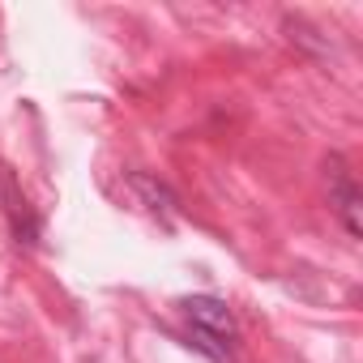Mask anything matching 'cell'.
<instances>
[{
    "mask_svg": "<svg viewBox=\"0 0 363 363\" xmlns=\"http://www.w3.org/2000/svg\"><path fill=\"white\" fill-rule=\"evenodd\" d=\"M179 312L189 320L184 337L193 350H201L214 363H231V350L240 342V320L218 295H189V299H179Z\"/></svg>",
    "mask_w": 363,
    "mask_h": 363,
    "instance_id": "6da1fadb",
    "label": "cell"
},
{
    "mask_svg": "<svg viewBox=\"0 0 363 363\" xmlns=\"http://www.w3.org/2000/svg\"><path fill=\"white\" fill-rule=\"evenodd\" d=\"M325 179H329V210H333V218L342 223V231L350 240H359L363 235V193H359L354 171L346 167L342 154L325 158Z\"/></svg>",
    "mask_w": 363,
    "mask_h": 363,
    "instance_id": "7a4b0ae2",
    "label": "cell"
},
{
    "mask_svg": "<svg viewBox=\"0 0 363 363\" xmlns=\"http://www.w3.org/2000/svg\"><path fill=\"white\" fill-rule=\"evenodd\" d=\"M0 201H5V214H9V227H13V240L35 248L39 244V214L30 210V201L22 197V189L13 184L9 175H0Z\"/></svg>",
    "mask_w": 363,
    "mask_h": 363,
    "instance_id": "3957f363",
    "label": "cell"
},
{
    "mask_svg": "<svg viewBox=\"0 0 363 363\" xmlns=\"http://www.w3.org/2000/svg\"><path fill=\"white\" fill-rule=\"evenodd\" d=\"M128 189L141 197V206H145L154 218H162V223H175V214H179V201H175V193L162 184V179H154V175H145V171H133V175H128Z\"/></svg>",
    "mask_w": 363,
    "mask_h": 363,
    "instance_id": "277c9868",
    "label": "cell"
}]
</instances>
